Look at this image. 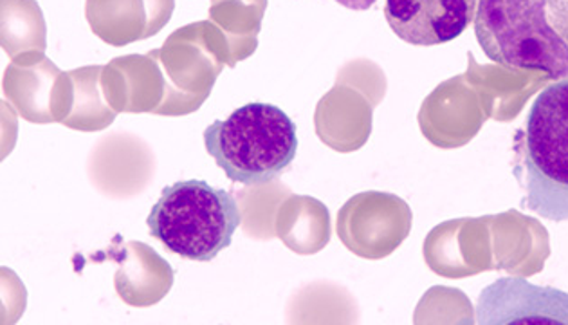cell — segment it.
Masks as SVG:
<instances>
[{
  "instance_id": "obj_15",
  "label": "cell",
  "mask_w": 568,
  "mask_h": 325,
  "mask_svg": "<svg viewBox=\"0 0 568 325\" xmlns=\"http://www.w3.org/2000/svg\"><path fill=\"white\" fill-rule=\"evenodd\" d=\"M337 4L345 6L348 10L365 11L371 10L377 0H336Z\"/></svg>"
},
{
  "instance_id": "obj_2",
  "label": "cell",
  "mask_w": 568,
  "mask_h": 325,
  "mask_svg": "<svg viewBox=\"0 0 568 325\" xmlns=\"http://www.w3.org/2000/svg\"><path fill=\"white\" fill-rule=\"evenodd\" d=\"M204 146L230 180L261 186L290 169L298 152V134L282 109L255 102L207 126Z\"/></svg>"
},
{
  "instance_id": "obj_6",
  "label": "cell",
  "mask_w": 568,
  "mask_h": 325,
  "mask_svg": "<svg viewBox=\"0 0 568 325\" xmlns=\"http://www.w3.org/2000/svg\"><path fill=\"white\" fill-rule=\"evenodd\" d=\"M2 93L22 120L63 123L73 109L74 85L45 54L11 60L2 77Z\"/></svg>"
},
{
  "instance_id": "obj_5",
  "label": "cell",
  "mask_w": 568,
  "mask_h": 325,
  "mask_svg": "<svg viewBox=\"0 0 568 325\" xmlns=\"http://www.w3.org/2000/svg\"><path fill=\"white\" fill-rule=\"evenodd\" d=\"M163 71L166 94L158 116H186L203 108L224 65L232 68L226 39L212 20L175 30L150 51Z\"/></svg>"
},
{
  "instance_id": "obj_4",
  "label": "cell",
  "mask_w": 568,
  "mask_h": 325,
  "mask_svg": "<svg viewBox=\"0 0 568 325\" xmlns=\"http://www.w3.org/2000/svg\"><path fill=\"white\" fill-rule=\"evenodd\" d=\"M242 214L230 192L206 181L166 186L150 210L146 226L170 253L193 263H210L232 244Z\"/></svg>"
},
{
  "instance_id": "obj_11",
  "label": "cell",
  "mask_w": 568,
  "mask_h": 325,
  "mask_svg": "<svg viewBox=\"0 0 568 325\" xmlns=\"http://www.w3.org/2000/svg\"><path fill=\"white\" fill-rule=\"evenodd\" d=\"M109 257L118 266L114 275L116 295L126 306H155L174 286V270L145 243L129 241L112 246Z\"/></svg>"
},
{
  "instance_id": "obj_3",
  "label": "cell",
  "mask_w": 568,
  "mask_h": 325,
  "mask_svg": "<svg viewBox=\"0 0 568 325\" xmlns=\"http://www.w3.org/2000/svg\"><path fill=\"white\" fill-rule=\"evenodd\" d=\"M516 151L525 209L552 223L568 221V78L536 97Z\"/></svg>"
},
{
  "instance_id": "obj_7",
  "label": "cell",
  "mask_w": 568,
  "mask_h": 325,
  "mask_svg": "<svg viewBox=\"0 0 568 325\" xmlns=\"http://www.w3.org/2000/svg\"><path fill=\"white\" fill-rule=\"evenodd\" d=\"M478 325H568V293L520 277H504L481 290Z\"/></svg>"
},
{
  "instance_id": "obj_8",
  "label": "cell",
  "mask_w": 568,
  "mask_h": 325,
  "mask_svg": "<svg viewBox=\"0 0 568 325\" xmlns=\"http://www.w3.org/2000/svg\"><path fill=\"white\" fill-rule=\"evenodd\" d=\"M478 0H386L385 17L406 44H448L457 39L477 16Z\"/></svg>"
},
{
  "instance_id": "obj_14",
  "label": "cell",
  "mask_w": 568,
  "mask_h": 325,
  "mask_svg": "<svg viewBox=\"0 0 568 325\" xmlns=\"http://www.w3.org/2000/svg\"><path fill=\"white\" fill-rule=\"evenodd\" d=\"M103 65H85L69 71L73 78V109L62 125L78 132L105 131L118 112L106 103L102 89Z\"/></svg>"
},
{
  "instance_id": "obj_9",
  "label": "cell",
  "mask_w": 568,
  "mask_h": 325,
  "mask_svg": "<svg viewBox=\"0 0 568 325\" xmlns=\"http://www.w3.org/2000/svg\"><path fill=\"white\" fill-rule=\"evenodd\" d=\"M175 0H88L92 33L112 48L155 37L174 16Z\"/></svg>"
},
{
  "instance_id": "obj_12",
  "label": "cell",
  "mask_w": 568,
  "mask_h": 325,
  "mask_svg": "<svg viewBox=\"0 0 568 325\" xmlns=\"http://www.w3.org/2000/svg\"><path fill=\"white\" fill-rule=\"evenodd\" d=\"M0 45L11 60L45 54L48 24L37 0H0Z\"/></svg>"
},
{
  "instance_id": "obj_1",
  "label": "cell",
  "mask_w": 568,
  "mask_h": 325,
  "mask_svg": "<svg viewBox=\"0 0 568 325\" xmlns=\"http://www.w3.org/2000/svg\"><path fill=\"white\" fill-rule=\"evenodd\" d=\"M475 37L501 68L568 78V0H478Z\"/></svg>"
},
{
  "instance_id": "obj_13",
  "label": "cell",
  "mask_w": 568,
  "mask_h": 325,
  "mask_svg": "<svg viewBox=\"0 0 568 325\" xmlns=\"http://www.w3.org/2000/svg\"><path fill=\"white\" fill-rule=\"evenodd\" d=\"M265 0H212L210 20L226 39L232 68L256 48Z\"/></svg>"
},
{
  "instance_id": "obj_10",
  "label": "cell",
  "mask_w": 568,
  "mask_h": 325,
  "mask_svg": "<svg viewBox=\"0 0 568 325\" xmlns=\"http://www.w3.org/2000/svg\"><path fill=\"white\" fill-rule=\"evenodd\" d=\"M102 89L114 111L126 114H160L166 83L152 54H126L103 65Z\"/></svg>"
}]
</instances>
